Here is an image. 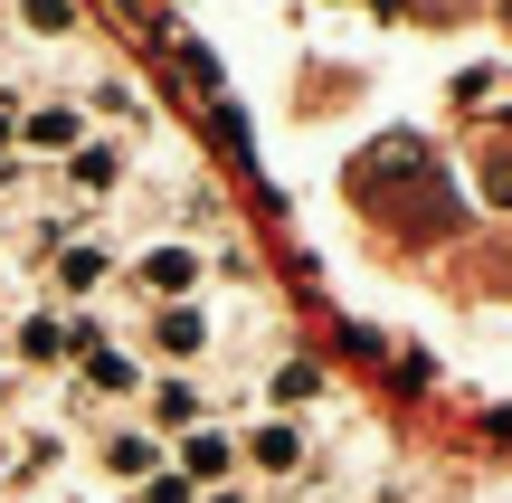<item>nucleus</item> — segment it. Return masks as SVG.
<instances>
[{
    "instance_id": "8",
    "label": "nucleus",
    "mask_w": 512,
    "mask_h": 503,
    "mask_svg": "<svg viewBox=\"0 0 512 503\" xmlns=\"http://www.w3.org/2000/svg\"><path fill=\"white\" fill-rule=\"evenodd\" d=\"M76 390L95 399V409H114V399H143V352H124V342H105V352H86L76 361Z\"/></svg>"
},
{
    "instance_id": "20",
    "label": "nucleus",
    "mask_w": 512,
    "mask_h": 503,
    "mask_svg": "<svg viewBox=\"0 0 512 503\" xmlns=\"http://www.w3.org/2000/svg\"><path fill=\"white\" fill-rule=\"evenodd\" d=\"M200 503H247V494H238V485H219V494H200Z\"/></svg>"
},
{
    "instance_id": "5",
    "label": "nucleus",
    "mask_w": 512,
    "mask_h": 503,
    "mask_svg": "<svg viewBox=\"0 0 512 503\" xmlns=\"http://www.w3.org/2000/svg\"><path fill=\"white\" fill-rule=\"evenodd\" d=\"M171 475H181L190 494H219L228 475H238V437L228 428H190L181 447H171Z\"/></svg>"
},
{
    "instance_id": "7",
    "label": "nucleus",
    "mask_w": 512,
    "mask_h": 503,
    "mask_svg": "<svg viewBox=\"0 0 512 503\" xmlns=\"http://www.w3.org/2000/svg\"><path fill=\"white\" fill-rule=\"evenodd\" d=\"M95 466H105V485H152V475H162V437L114 418V428L95 437Z\"/></svg>"
},
{
    "instance_id": "6",
    "label": "nucleus",
    "mask_w": 512,
    "mask_h": 503,
    "mask_svg": "<svg viewBox=\"0 0 512 503\" xmlns=\"http://www.w3.org/2000/svg\"><path fill=\"white\" fill-rule=\"evenodd\" d=\"M238 466H256V475H304L313 466V447H304V428H294V418H256V428L238 437Z\"/></svg>"
},
{
    "instance_id": "11",
    "label": "nucleus",
    "mask_w": 512,
    "mask_h": 503,
    "mask_svg": "<svg viewBox=\"0 0 512 503\" xmlns=\"http://www.w3.org/2000/svg\"><path fill=\"white\" fill-rule=\"evenodd\" d=\"M200 409H209V399H200V380H190V371H171V380H152V428H200Z\"/></svg>"
},
{
    "instance_id": "15",
    "label": "nucleus",
    "mask_w": 512,
    "mask_h": 503,
    "mask_svg": "<svg viewBox=\"0 0 512 503\" xmlns=\"http://www.w3.org/2000/svg\"><path fill=\"white\" fill-rule=\"evenodd\" d=\"M29 190H38V162H29V152H0V209L29 200Z\"/></svg>"
},
{
    "instance_id": "19",
    "label": "nucleus",
    "mask_w": 512,
    "mask_h": 503,
    "mask_svg": "<svg viewBox=\"0 0 512 503\" xmlns=\"http://www.w3.org/2000/svg\"><path fill=\"white\" fill-rule=\"evenodd\" d=\"M10 143H19V114H10V105H0V152H10Z\"/></svg>"
},
{
    "instance_id": "10",
    "label": "nucleus",
    "mask_w": 512,
    "mask_h": 503,
    "mask_svg": "<svg viewBox=\"0 0 512 503\" xmlns=\"http://www.w3.org/2000/svg\"><path fill=\"white\" fill-rule=\"evenodd\" d=\"M114 266H124V257H114L105 238H76V247H57L48 295H76V304H86V295H105V285H114Z\"/></svg>"
},
{
    "instance_id": "3",
    "label": "nucleus",
    "mask_w": 512,
    "mask_h": 503,
    "mask_svg": "<svg viewBox=\"0 0 512 503\" xmlns=\"http://www.w3.org/2000/svg\"><path fill=\"white\" fill-rule=\"evenodd\" d=\"M76 143H86V105H67V95H38V105L19 114V152H29V162H67Z\"/></svg>"
},
{
    "instance_id": "2",
    "label": "nucleus",
    "mask_w": 512,
    "mask_h": 503,
    "mask_svg": "<svg viewBox=\"0 0 512 503\" xmlns=\"http://www.w3.org/2000/svg\"><path fill=\"white\" fill-rule=\"evenodd\" d=\"M133 171H124V143H105V133H86V143L67 152V162H57V190H67V200H114V190H124Z\"/></svg>"
},
{
    "instance_id": "13",
    "label": "nucleus",
    "mask_w": 512,
    "mask_h": 503,
    "mask_svg": "<svg viewBox=\"0 0 512 503\" xmlns=\"http://www.w3.org/2000/svg\"><path fill=\"white\" fill-rule=\"evenodd\" d=\"M313 390H323V371H313V361H285V371H266V409H304Z\"/></svg>"
},
{
    "instance_id": "1",
    "label": "nucleus",
    "mask_w": 512,
    "mask_h": 503,
    "mask_svg": "<svg viewBox=\"0 0 512 503\" xmlns=\"http://www.w3.org/2000/svg\"><path fill=\"white\" fill-rule=\"evenodd\" d=\"M133 285H143L152 304H200V285H209V257L190 238H152L143 257H133Z\"/></svg>"
},
{
    "instance_id": "14",
    "label": "nucleus",
    "mask_w": 512,
    "mask_h": 503,
    "mask_svg": "<svg viewBox=\"0 0 512 503\" xmlns=\"http://www.w3.org/2000/svg\"><path fill=\"white\" fill-rule=\"evenodd\" d=\"M19 29L29 38H76V0H19Z\"/></svg>"
},
{
    "instance_id": "16",
    "label": "nucleus",
    "mask_w": 512,
    "mask_h": 503,
    "mask_svg": "<svg viewBox=\"0 0 512 503\" xmlns=\"http://www.w3.org/2000/svg\"><path fill=\"white\" fill-rule=\"evenodd\" d=\"M133 503H200V494H190L181 475H152V485H133Z\"/></svg>"
},
{
    "instance_id": "17",
    "label": "nucleus",
    "mask_w": 512,
    "mask_h": 503,
    "mask_svg": "<svg viewBox=\"0 0 512 503\" xmlns=\"http://www.w3.org/2000/svg\"><path fill=\"white\" fill-rule=\"evenodd\" d=\"M484 190H494V200L512 209V162H494V171H484Z\"/></svg>"
},
{
    "instance_id": "22",
    "label": "nucleus",
    "mask_w": 512,
    "mask_h": 503,
    "mask_svg": "<svg viewBox=\"0 0 512 503\" xmlns=\"http://www.w3.org/2000/svg\"><path fill=\"white\" fill-rule=\"evenodd\" d=\"M10 503H38V494H10Z\"/></svg>"
},
{
    "instance_id": "4",
    "label": "nucleus",
    "mask_w": 512,
    "mask_h": 503,
    "mask_svg": "<svg viewBox=\"0 0 512 503\" xmlns=\"http://www.w3.org/2000/svg\"><path fill=\"white\" fill-rule=\"evenodd\" d=\"M10 361H19V371H38V380H48V371H67V314H57V304H29V314H19L10 323Z\"/></svg>"
},
{
    "instance_id": "9",
    "label": "nucleus",
    "mask_w": 512,
    "mask_h": 503,
    "mask_svg": "<svg viewBox=\"0 0 512 503\" xmlns=\"http://www.w3.org/2000/svg\"><path fill=\"white\" fill-rule=\"evenodd\" d=\"M209 342H219V323H209V304H162L152 314V352L181 371V361H209Z\"/></svg>"
},
{
    "instance_id": "21",
    "label": "nucleus",
    "mask_w": 512,
    "mask_h": 503,
    "mask_svg": "<svg viewBox=\"0 0 512 503\" xmlns=\"http://www.w3.org/2000/svg\"><path fill=\"white\" fill-rule=\"evenodd\" d=\"M0 247H10V209H0Z\"/></svg>"
},
{
    "instance_id": "18",
    "label": "nucleus",
    "mask_w": 512,
    "mask_h": 503,
    "mask_svg": "<svg viewBox=\"0 0 512 503\" xmlns=\"http://www.w3.org/2000/svg\"><path fill=\"white\" fill-rule=\"evenodd\" d=\"M10 456H19V428L0 418V485H10Z\"/></svg>"
},
{
    "instance_id": "12",
    "label": "nucleus",
    "mask_w": 512,
    "mask_h": 503,
    "mask_svg": "<svg viewBox=\"0 0 512 503\" xmlns=\"http://www.w3.org/2000/svg\"><path fill=\"white\" fill-rule=\"evenodd\" d=\"M86 114H105V124H143V86L133 76H86Z\"/></svg>"
}]
</instances>
